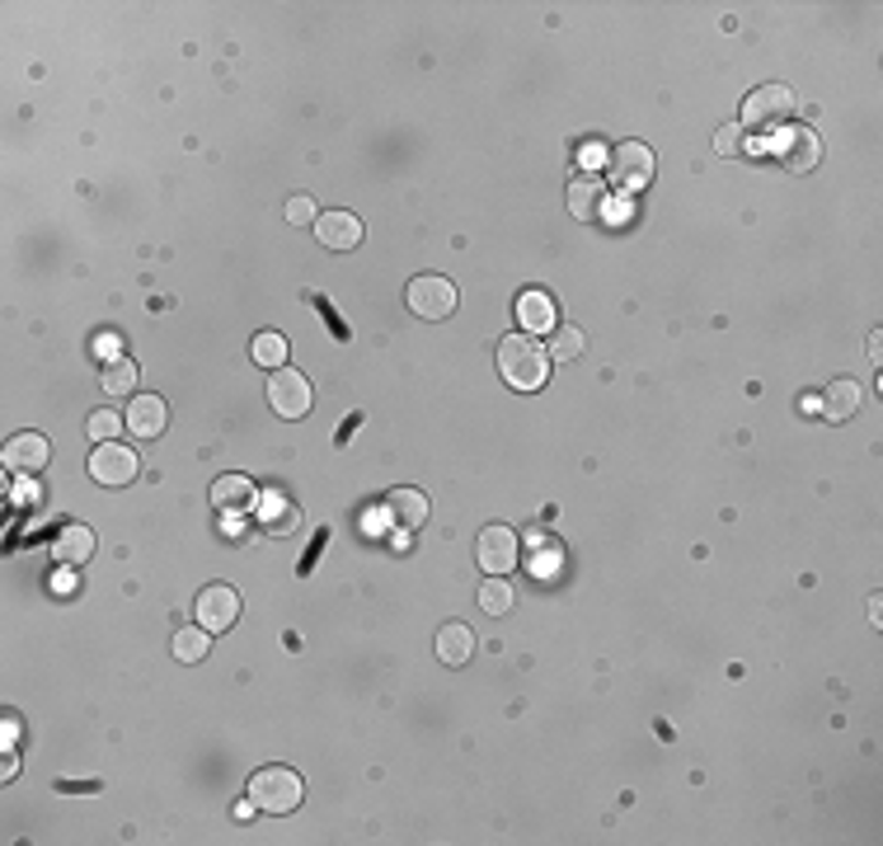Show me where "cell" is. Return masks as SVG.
<instances>
[{
  "mask_svg": "<svg viewBox=\"0 0 883 846\" xmlns=\"http://www.w3.org/2000/svg\"><path fill=\"white\" fill-rule=\"evenodd\" d=\"M550 349L535 334H508L498 343V376L513 390H541L550 381Z\"/></svg>",
  "mask_w": 883,
  "mask_h": 846,
  "instance_id": "cell-1",
  "label": "cell"
},
{
  "mask_svg": "<svg viewBox=\"0 0 883 846\" xmlns=\"http://www.w3.org/2000/svg\"><path fill=\"white\" fill-rule=\"evenodd\" d=\"M302 776L292 772V766L282 762H268L259 766L255 776H249V799H255L259 813H273V819H282V813H292L296 804H302Z\"/></svg>",
  "mask_w": 883,
  "mask_h": 846,
  "instance_id": "cell-2",
  "label": "cell"
},
{
  "mask_svg": "<svg viewBox=\"0 0 883 846\" xmlns=\"http://www.w3.org/2000/svg\"><path fill=\"white\" fill-rule=\"evenodd\" d=\"M799 108L794 90L790 85H756L747 99H743V122H738V132H776L780 122H790V114Z\"/></svg>",
  "mask_w": 883,
  "mask_h": 846,
  "instance_id": "cell-3",
  "label": "cell"
},
{
  "mask_svg": "<svg viewBox=\"0 0 883 846\" xmlns=\"http://www.w3.org/2000/svg\"><path fill=\"white\" fill-rule=\"evenodd\" d=\"M404 302L419 320H447V316H456V282L442 273H419V278H409Z\"/></svg>",
  "mask_w": 883,
  "mask_h": 846,
  "instance_id": "cell-4",
  "label": "cell"
},
{
  "mask_svg": "<svg viewBox=\"0 0 883 846\" xmlns=\"http://www.w3.org/2000/svg\"><path fill=\"white\" fill-rule=\"evenodd\" d=\"M607 169H611V184L625 188V193H639V188L654 184V151L644 141H621L616 151L607 155Z\"/></svg>",
  "mask_w": 883,
  "mask_h": 846,
  "instance_id": "cell-5",
  "label": "cell"
},
{
  "mask_svg": "<svg viewBox=\"0 0 883 846\" xmlns=\"http://www.w3.org/2000/svg\"><path fill=\"white\" fill-rule=\"evenodd\" d=\"M268 404H273L278 419H306L310 414V381L296 367H278L273 376H268Z\"/></svg>",
  "mask_w": 883,
  "mask_h": 846,
  "instance_id": "cell-6",
  "label": "cell"
},
{
  "mask_svg": "<svg viewBox=\"0 0 883 846\" xmlns=\"http://www.w3.org/2000/svg\"><path fill=\"white\" fill-rule=\"evenodd\" d=\"M137 475H141V461H137L132 447H122V443H99L94 447V457H90V480L94 484H104V490H122V484H132Z\"/></svg>",
  "mask_w": 883,
  "mask_h": 846,
  "instance_id": "cell-7",
  "label": "cell"
},
{
  "mask_svg": "<svg viewBox=\"0 0 883 846\" xmlns=\"http://www.w3.org/2000/svg\"><path fill=\"white\" fill-rule=\"evenodd\" d=\"M475 560H480L484 574L508 578L517 569V560H522V541H517L513 527H484L480 541H475Z\"/></svg>",
  "mask_w": 883,
  "mask_h": 846,
  "instance_id": "cell-8",
  "label": "cell"
},
{
  "mask_svg": "<svg viewBox=\"0 0 883 846\" xmlns=\"http://www.w3.org/2000/svg\"><path fill=\"white\" fill-rule=\"evenodd\" d=\"M193 611H198V625H202V631L226 635L231 625L240 621V592H235L231 584H208V588L198 592Z\"/></svg>",
  "mask_w": 883,
  "mask_h": 846,
  "instance_id": "cell-9",
  "label": "cell"
},
{
  "mask_svg": "<svg viewBox=\"0 0 883 846\" xmlns=\"http://www.w3.org/2000/svg\"><path fill=\"white\" fill-rule=\"evenodd\" d=\"M776 151H780V165L790 169V175H813L817 161H823V141H817L813 128H803V122H794V128H780Z\"/></svg>",
  "mask_w": 883,
  "mask_h": 846,
  "instance_id": "cell-10",
  "label": "cell"
},
{
  "mask_svg": "<svg viewBox=\"0 0 883 846\" xmlns=\"http://www.w3.org/2000/svg\"><path fill=\"white\" fill-rule=\"evenodd\" d=\"M362 235H367V226H362L357 212H320V222H315V240H320L325 249H334V255H343V249H357Z\"/></svg>",
  "mask_w": 883,
  "mask_h": 846,
  "instance_id": "cell-11",
  "label": "cell"
},
{
  "mask_svg": "<svg viewBox=\"0 0 883 846\" xmlns=\"http://www.w3.org/2000/svg\"><path fill=\"white\" fill-rule=\"evenodd\" d=\"M0 461H5V470H14V475H34V470H43L52 461V447H47L43 433H14L5 443V451H0Z\"/></svg>",
  "mask_w": 883,
  "mask_h": 846,
  "instance_id": "cell-12",
  "label": "cell"
},
{
  "mask_svg": "<svg viewBox=\"0 0 883 846\" xmlns=\"http://www.w3.org/2000/svg\"><path fill=\"white\" fill-rule=\"evenodd\" d=\"M428 513H433V504L423 490H390L386 494V517H390V527H400V531H419L428 522Z\"/></svg>",
  "mask_w": 883,
  "mask_h": 846,
  "instance_id": "cell-13",
  "label": "cell"
},
{
  "mask_svg": "<svg viewBox=\"0 0 883 846\" xmlns=\"http://www.w3.org/2000/svg\"><path fill=\"white\" fill-rule=\"evenodd\" d=\"M165 423H169V410H165L161 396H137L128 404V428L141 437V443H155V437L165 433Z\"/></svg>",
  "mask_w": 883,
  "mask_h": 846,
  "instance_id": "cell-14",
  "label": "cell"
},
{
  "mask_svg": "<svg viewBox=\"0 0 883 846\" xmlns=\"http://www.w3.org/2000/svg\"><path fill=\"white\" fill-rule=\"evenodd\" d=\"M255 498H259V490H255V480L249 475H216V484H212V504H216V513H249L255 508Z\"/></svg>",
  "mask_w": 883,
  "mask_h": 846,
  "instance_id": "cell-15",
  "label": "cell"
},
{
  "mask_svg": "<svg viewBox=\"0 0 883 846\" xmlns=\"http://www.w3.org/2000/svg\"><path fill=\"white\" fill-rule=\"evenodd\" d=\"M860 404H864V390H860V381H850V376H841V381H832L823 390V419H832V423L856 419Z\"/></svg>",
  "mask_w": 883,
  "mask_h": 846,
  "instance_id": "cell-16",
  "label": "cell"
},
{
  "mask_svg": "<svg viewBox=\"0 0 883 846\" xmlns=\"http://www.w3.org/2000/svg\"><path fill=\"white\" fill-rule=\"evenodd\" d=\"M470 654H475V631L461 625V621L442 625V631H437V658H442V663H447V668H466Z\"/></svg>",
  "mask_w": 883,
  "mask_h": 846,
  "instance_id": "cell-17",
  "label": "cell"
},
{
  "mask_svg": "<svg viewBox=\"0 0 883 846\" xmlns=\"http://www.w3.org/2000/svg\"><path fill=\"white\" fill-rule=\"evenodd\" d=\"M94 555V531L85 522H67L52 537V560L57 564H85Z\"/></svg>",
  "mask_w": 883,
  "mask_h": 846,
  "instance_id": "cell-18",
  "label": "cell"
},
{
  "mask_svg": "<svg viewBox=\"0 0 883 846\" xmlns=\"http://www.w3.org/2000/svg\"><path fill=\"white\" fill-rule=\"evenodd\" d=\"M259 527L268 531V537H292V531L302 527V513H296L292 498L263 494V498H259Z\"/></svg>",
  "mask_w": 883,
  "mask_h": 846,
  "instance_id": "cell-19",
  "label": "cell"
},
{
  "mask_svg": "<svg viewBox=\"0 0 883 846\" xmlns=\"http://www.w3.org/2000/svg\"><path fill=\"white\" fill-rule=\"evenodd\" d=\"M602 198H607L602 179H597V175H578L569 184V216H574V222H592V216L602 212Z\"/></svg>",
  "mask_w": 883,
  "mask_h": 846,
  "instance_id": "cell-20",
  "label": "cell"
},
{
  "mask_svg": "<svg viewBox=\"0 0 883 846\" xmlns=\"http://www.w3.org/2000/svg\"><path fill=\"white\" fill-rule=\"evenodd\" d=\"M517 320H522L527 334H545V329H555V302H550L545 292H522Z\"/></svg>",
  "mask_w": 883,
  "mask_h": 846,
  "instance_id": "cell-21",
  "label": "cell"
},
{
  "mask_svg": "<svg viewBox=\"0 0 883 846\" xmlns=\"http://www.w3.org/2000/svg\"><path fill=\"white\" fill-rule=\"evenodd\" d=\"M249 357H255L259 367H268V372H278V367H287V357H292V349H287V339L278 334V329H263V334H255V343H249Z\"/></svg>",
  "mask_w": 883,
  "mask_h": 846,
  "instance_id": "cell-22",
  "label": "cell"
},
{
  "mask_svg": "<svg viewBox=\"0 0 883 846\" xmlns=\"http://www.w3.org/2000/svg\"><path fill=\"white\" fill-rule=\"evenodd\" d=\"M513 607H517V588L508 584V578L488 574L480 584V611H488V616H508Z\"/></svg>",
  "mask_w": 883,
  "mask_h": 846,
  "instance_id": "cell-23",
  "label": "cell"
},
{
  "mask_svg": "<svg viewBox=\"0 0 883 846\" xmlns=\"http://www.w3.org/2000/svg\"><path fill=\"white\" fill-rule=\"evenodd\" d=\"M212 649V631H202V625H184L175 635V658L179 663H202Z\"/></svg>",
  "mask_w": 883,
  "mask_h": 846,
  "instance_id": "cell-24",
  "label": "cell"
},
{
  "mask_svg": "<svg viewBox=\"0 0 883 846\" xmlns=\"http://www.w3.org/2000/svg\"><path fill=\"white\" fill-rule=\"evenodd\" d=\"M137 363L132 357H114V363H104V372H99V381H104V390L108 396H132V386H137Z\"/></svg>",
  "mask_w": 883,
  "mask_h": 846,
  "instance_id": "cell-25",
  "label": "cell"
},
{
  "mask_svg": "<svg viewBox=\"0 0 883 846\" xmlns=\"http://www.w3.org/2000/svg\"><path fill=\"white\" fill-rule=\"evenodd\" d=\"M550 363H574V357L582 353V329H574V325H560V329H550Z\"/></svg>",
  "mask_w": 883,
  "mask_h": 846,
  "instance_id": "cell-26",
  "label": "cell"
},
{
  "mask_svg": "<svg viewBox=\"0 0 883 846\" xmlns=\"http://www.w3.org/2000/svg\"><path fill=\"white\" fill-rule=\"evenodd\" d=\"M118 428H122V419H118V414H108V410H94L90 423H85V433L94 437V447H99V443H114Z\"/></svg>",
  "mask_w": 883,
  "mask_h": 846,
  "instance_id": "cell-27",
  "label": "cell"
},
{
  "mask_svg": "<svg viewBox=\"0 0 883 846\" xmlns=\"http://www.w3.org/2000/svg\"><path fill=\"white\" fill-rule=\"evenodd\" d=\"M743 151H747V137L738 132V122H733V128H719L715 132V155H723V161H738Z\"/></svg>",
  "mask_w": 883,
  "mask_h": 846,
  "instance_id": "cell-28",
  "label": "cell"
},
{
  "mask_svg": "<svg viewBox=\"0 0 883 846\" xmlns=\"http://www.w3.org/2000/svg\"><path fill=\"white\" fill-rule=\"evenodd\" d=\"M287 222H292V226H315V222H320V212H315V198H306V193L287 198Z\"/></svg>",
  "mask_w": 883,
  "mask_h": 846,
  "instance_id": "cell-29",
  "label": "cell"
},
{
  "mask_svg": "<svg viewBox=\"0 0 883 846\" xmlns=\"http://www.w3.org/2000/svg\"><path fill=\"white\" fill-rule=\"evenodd\" d=\"M94 353H99L104 363H114V357H122V353H118V343H114V339H104V334L94 339Z\"/></svg>",
  "mask_w": 883,
  "mask_h": 846,
  "instance_id": "cell-30",
  "label": "cell"
},
{
  "mask_svg": "<svg viewBox=\"0 0 883 846\" xmlns=\"http://www.w3.org/2000/svg\"><path fill=\"white\" fill-rule=\"evenodd\" d=\"M582 165L597 169V165H607V161H602V151H597V146H582Z\"/></svg>",
  "mask_w": 883,
  "mask_h": 846,
  "instance_id": "cell-31",
  "label": "cell"
}]
</instances>
